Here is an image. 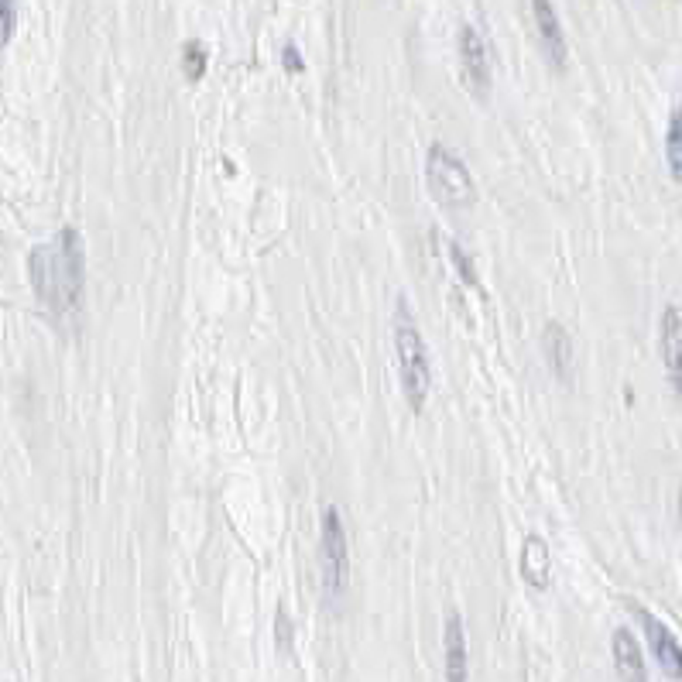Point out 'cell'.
Returning a JSON list of instances; mask_svg holds the SVG:
<instances>
[{"label":"cell","instance_id":"6da1fadb","mask_svg":"<svg viewBox=\"0 0 682 682\" xmlns=\"http://www.w3.org/2000/svg\"><path fill=\"white\" fill-rule=\"evenodd\" d=\"M28 278L38 302L48 309V316L55 319L76 316L86 292V254L79 230L62 227L52 240H42V244L31 247Z\"/></svg>","mask_w":682,"mask_h":682},{"label":"cell","instance_id":"7a4b0ae2","mask_svg":"<svg viewBox=\"0 0 682 682\" xmlns=\"http://www.w3.org/2000/svg\"><path fill=\"white\" fill-rule=\"evenodd\" d=\"M395 357H398V374H401V391H405L408 405L422 412L425 398L432 388V360L425 350V340L415 326V316L408 309V299L401 295L395 306Z\"/></svg>","mask_w":682,"mask_h":682},{"label":"cell","instance_id":"3957f363","mask_svg":"<svg viewBox=\"0 0 682 682\" xmlns=\"http://www.w3.org/2000/svg\"><path fill=\"white\" fill-rule=\"evenodd\" d=\"M425 182H429L432 199L449 206V210H467V206H473V199H477V182H473L470 168L463 165V158L443 141L429 144V155H425Z\"/></svg>","mask_w":682,"mask_h":682},{"label":"cell","instance_id":"277c9868","mask_svg":"<svg viewBox=\"0 0 682 682\" xmlns=\"http://www.w3.org/2000/svg\"><path fill=\"white\" fill-rule=\"evenodd\" d=\"M319 573H323V600L330 607H340L350 587V545H347V528H343L336 504L323 508V525H319Z\"/></svg>","mask_w":682,"mask_h":682},{"label":"cell","instance_id":"5b68a950","mask_svg":"<svg viewBox=\"0 0 682 682\" xmlns=\"http://www.w3.org/2000/svg\"><path fill=\"white\" fill-rule=\"evenodd\" d=\"M460 62L470 90L477 96H487V90H491V55H487V42L473 24L460 28Z\"/></svg>","mask_w":682,"mask_h":682},{"label":"cell","instance_id":"8992f818","mask_svg":"<svg viewBox=\"0 0 682 682\" xmlns=\"http://www.w3.org/2000/svg\"><path fill=\"white\" fill-rule=\"evenodd\" d=\"M635 614H638V621L645 624L648 645H652V655H655V662H659V669L669 679H682V645L676 641V635L665 628L659 617L648 614L645 607H635Z\"/></svg>","mask_w":682,"mask_h":682},{"label":"cell","instance_id":"52a82bcc","mask_svg":"<svg viewBox=\"0 0 682 682\" xmlns=\"http://www.w3.org/2000/svg\"><path fill=\"white\" fill-rule=\"evenodd\" d=\"M659 347H662V364L669 374L672 388L682 395V312L669 306L662 312V330H659Z\"/></svg>","mask_w":682,"mask_h":682},{"label":"cell","instance_id":"ba28073f","mask_svg":"<svg viewBox=\"0 0 682 682\" xmlns=\"http://www.w3.org/2000/svg\"><path fill=\"white\" fill-rule=\"evenodd\" d=\"M528 11L535 18V31H539V42L545 48V55H549V62L556 69H566V35H563V24H559L556 7L545 4V0H535Z\"/></svg>","mask_w":682,"mask_h":682},{"label":"cell","instance_id":"9c48e42d","mask_svg":"<svg viewBox=\"0 0 682 682\" xmlns=\"http://www.w3.org/2000/svg\"><path fill=\"white\" fill-rule=\"evenodd\" d=\"M518 573H521V580H525L528 587H535V590L549 587L552 556H549V542H545L542 535H535V532L525 535L521 552H518Z\"/></svg>","mask_w":682,"mask_h":682},{"label":"cell","instance_id":"30bf717a","mask_svg":"<svg viewBox=\"0 0 682 682\" xmlns=\"http://www.w3.org/2000/svg\"><path fill=\"white\" fill-rule=\"evenodd\" d=\"M611 652H614V669L621 682H648L645 659H641L638 638L628 628H617L611 638Z\"/></svg>","mask_w":682,"mask_h":682},{"label":"cell","instance_id":"8fae6325","mask_svg":"<svg viewBox=\"0 0 682 682\" xmlns=\"http://www.w3.org/2000/svg\"><path fill=\"white\" fill-rule=\"evenodd\" d=\"M467 631H463V617L456 611L446 614V682H467Z\"/></svg>","mask_w":682,"mask_h":682},{"label":"cell","instance_id":"7c38bea8","mask_svg":"<svg viewBox=\"0 0 682 682\" xmlns=\"http://www.w3.org/2000/svg\"><path fill=\"white\" fill-rule=\"evenodd\" d=\"M545 364L559 381L569 384V377H573V340L559 323L545 326Z\"/></svg>","mask_w":682,"mask_h":682},{"label":"cell","instance_id":"4fadbf2b","mask_svg":"<svg viewBox=\"0 0 682 682\" xmlns=\"http://www.w3.org/2000/svg\"><path fill=\"white\" fill-rule=\"evenodd\" d=\"M665 158H669V172L682 179V103L669 117V134H665Z\"/></svg>","mask_w":682,"mask_h":682},{"label":"cell","instance_id":"5bb4252c","mask_svg":"<svg viewBox=\"0 0 682 682\" xmlns=\"http://www.w3.org/2000/svg\"><path fill=\"white\" fill-rule=\"evenodd\" d=\"M206 62H210V52H206L203 42H186V45H182V72H186L192 83H196V79H203Z\"/></svg>","mask_w":682,"mask_h":682},{"label":"cell","instance_id":"9a60e30c","mask_svg":"<svg viewBox=\"0 0 682 682\" xmlns=\"http://www.w3.org/2000/svg\"><path fill=\"white\" fill-rule=\"evenodd\" d=\"M0 14H4V42H11L14 24H18V4H14V0H4V4H0Z\"/></svg>","mask_w":682,"mask_h":682},{"label":"cell","instance_id":"2e32d148","mask_svg":"<svg viewBox=\"0 0 682 682\" xmlns=\"http://www.w3.org/2000/svg\"><path fill=\"white\" fill-rule=\"evenodd\" d=\"M449 254H453V264L460 268V275L467 278V282H477V275H473V264H470L467 254L460 251V244H449Z\"/></svg>","mask_w":682,"mask_h":682},{"label":"cell","instance_id":"e0dca14e","mask_svg":"<svg viewBox=\"0 0 682 682\" xmlns=\"http://www.w3.org/2000/svg\"><path fill=\"white\" fill-rule=\"evenodd\" d=\"M282 62H285V69H288V72H302V69H306V62H302V55H299V48H295V42H285V48H282Z\"/></svg>","mask_w":682,"mask_h":682},{"label":"cell","instance_id":"ac0fdd59","mask_svg":"<svg viewBox=\"0 0 682 682\" xmlns=\"http://www.w3.org/2000/svg\"><path fill=\"white\" fill-rule=\"evenodd\" d=\"M679 525H682V484H679Z\"/></svg>","mask_w":682,"mask_h":682}]
</instances>
